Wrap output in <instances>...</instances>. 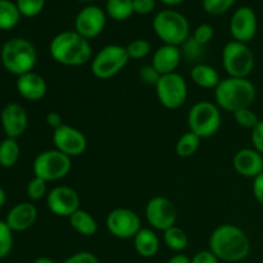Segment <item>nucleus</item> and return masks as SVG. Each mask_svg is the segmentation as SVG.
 I'll return each mask as SVG.
<instances>
[{"label": "nucleus", "instance_id": "10", "mask_svg": "<svg viewBox=\"0 0 263 263\" xmlns=\"http://www.w3.org/2000/svg\"><path fill=\"white\" fill-rule=\"evenodd\" d=\"M157 98L167 109H179L187 99V84L184 77L177 72L163 74L156 85Z\"/></svg>", "mask_w": 263, "mask_h": 263}, {"label": "nucleus", "instance_id": "21", "mask_svg": "<svg viewBox=\"0 0 263 263\" xmlns=\"http://www.w3.org/2000/svg\"><path fill=\"white\" fill-rule=\"evenodd\" d=\"M181 59L182 54L180 46L163 44L154 51L153 58H152V66L163 76V74L176 72Z\"/></svg>", "mask_w": 263, "mask_h": 263}, {"label": "nucleus", "instance_id": "13", "mask_svg": "<svg viewBox=\"0 0 263 263\" xmlns=\"http://www.w3.org/2000/svg\"><path fill=\"white\" fill-rule=\"evenodd\" d=\"M107 17L105 10L98 5H86L74 18V31L90 41L102 35L107 25Z\"/></svg>", "mask_w": 263, "mask_h": 263}, {"label": "nucleus", "instance_id": "22", "mask_svg": "<svg viewBox=\"0 0 263 263\" xmlns=\"http://www.w3.org/2000/svg\"><path fill=\"white\" fill-rule=\"evenodd\" d=\"M134 248L136 253L143 258H152L159 251V238L153 229L141 228L139 233L134 236Z\"/></svg>", "mask_w": 263, "mask_h": 263}, {"label": "nucleus", "instance_id": "11", "mask_svg": "<svg viewBox=\"0 0 263 263\" xmlns=\"http://www.w3.org/2000/svg\"><path fill=\"white\" fill-rule=\"evenodd\" d=\"M105 226L109 234L121 240L134 239L141 226V218L135 211L130 208H115L108 213Z\"/></svg>", "mask_w": 263, "mask_h": 263}, {"label": "nucleus", "instance_id": "4", "mask_svg": "<svg viewBox=\"0 0 263 263\" xmlns=\"http://www.w3.org/2000/svg\"><path fill=\"white\" fill-rule=\"evenodd\" d=\"M0 59L3 67L18 77L33 71L37 63V51L27 39L12 37L3 44Z\"/></svg>", "mask_w": 263, "mask_h": 263}, {"label": "nucleus", "instance_id": "5", "mask_svg": "<svg viewBox=\"0 0 263 263\" xmlns=\"http://www.w3.org/2000/svg\"><path fill=\"white\" fill-rule=\"evenodd\" d=\"M153 31L163 44L181 46L190 37V23L179 10H159L153 18Z\"/></svg>", "mask_w": 263, "mask_h": 263}, {"label": "nucleus", "instance_id": "8", "mask_svg": "<svg viewBox=\"0 0 263 263\" xmlns=\"http://www.w3.org/2000/svg\"><path fill=\"white\" fill-rule=\"evenodd\" d=\"M130 62L126 46L110 44L100 49L91 59V72L97 79L108 80L120 73Z\"/></svg>", "mask_w": 263, "mask_h": 263}, {"label": "nucleus", "instance_id": "19", "mask_svg": "<svg viewBox=\"0 0 263 263\" xmlns=\"http://www.w3.org/2000/svg\"><path fill=\"white\" fill-rule=\"evenodd\" d=\"M37 220V208L31 202H22L13 205L7 213L5 222L13 233H21L32 228Z\"/></svg>", "mask_w": 263, "mask_h": 263}, {"label": "nucleus", "instance_id": "46", "mask_svg": "<svg viewBox=\"0 0 263 263\" xmlns=\"http://www.w3.org/2000/svg\"><path fill=\"white\" fill-rule=\"evenodd\" d=\"M161 3H163L167 7H177V5L181 4L184 0H159Z\"/></svg>", "mask_w": 263, "mask_h": 263}, {"label": "nucleus", "instance_id": "44", "mask_svg": "<svg viewBox=\"0 0 263 263\" xmlns=\"http://www.w3.org/2000/svg\"><path fill=\"white\" fill-rule=\"evenodd\" d=\"M45 122L54 131L63 125V118H62V116L58 112H49L45 117Z\"/></svg>", "mask_w": 263, "mask_h": 263}, {"label": "nucleus", "instance_id": "17", "mask_svg": "<svg viewBox=\"0 0 263 263\" xmlns=\"http://www.w3.org/2000/svg\"><path fill=\"white\" fill-rule=\"evenodd\" d=\"M0 122L7 138L18 139L28 127L27 110L20 103H8L0 113Z\"/></svg>", "mask_w": 263, "mask_h": 263}, {"label": "nucleus", "instance_id": "2", "mask_svg": "<svg viewBox=\"0 0 263 263\" xmlns=\"http://www.w3.org/2000/svg\"><path fill=\"white\" fill-rule=\"evenodd\" d=\"M49 53L54 62L66 67H80L91 61L90 41L76 31H62L51 39Z\"/></svg>", "mask_w": 263, "mask_h": 263}, {"label": "nucleus", "instance_id": "38", "mask_svg": "<svg viewBox=\"0 0 263 263\" xmlns=\"http://www.w3.org/2000/svg\"><path fill=\"white\" fill-rule=\"evenodd\" d=\"M161 76L162 74L159 73L152 64L141 67L140 71H139V79H140L145 85H149V86L156 87V85L158 84Z\"/></svg>", "mask_w": 263, "mask_h": 263}, {"label": "nucleus", "instance_id": "24", "mask_svg": "<svg viewBox=\"0 0 263 263\" xmlns=\"http://www.w3.org/2000/svg\"><path fill=\"white\" fill-rule=\"evenodd\" d=\"M68 220L71 228L82 236H94L99 229L94 216L82 208L77 210Z\"/></svg>", "mask_w": 263, "mask_h": 263}, {"label": "nucleus", "instance_id": "36", "mask_svg": "<svg viewBox=\"0 0 263 263\" xmlns=\"http://www.w3.org/2000/svg\"><path fill=\"white\" fill-rule=\"evenodd\" d=\"M13 249V231L7 222L0 220V259L9 256Z\"/></svg>", "mask_w": 263, "mask_h": 263}, {"label": "nucleus", "instance_id": "7", "mask_svg": "<svg viewBox=\"0 0 263 263\" xmlns=\"http://www.w3.org/2000/svg\"><path fill=\"white\" fill-rule=\"evenodd\" d=\"M222 67L230 77L248 79L254 69L256 58L248 44L231 40L222 48Z\"/></svg>", "mask_w": 263, "mask_h": 263}, {"label": "nucleus", "instance_id": "1", "mask_svg": "<svg viewBox=\"0 0 263 263\" xmlns=\"http://www.w3.org/2000/svg\"><path fill=\"white\" fill-rule=\"evenodd\" d=\"M210 251L220 261L240 262L251 253V240L243 229L225 223L216 228L211 234Z\"/></svg>", "mask_w": 263, "mask_h": 263}, {"label": "nucleus", "instance_id": "47", "mask_svg": "<svg viewBox=\"0 0 263 263\" xmlns=\"http://www.w3.org/2000/svg\"><path fill=\"white\" fill-rule=\"evenodd\" d=\"M5 202H7V193H5V190L0 186V210L4 207Z\"/></svg>", "mask_w": 263, "mask_h": 263}, {"label": "nucleus", "instance_id": "42", "mask_svg": "<svg viewBox=\"0 0 263 263\" xmlns=\"http://www.w3.org/2000/svg\"><path fill=\"white\" fill-rule=\"evenodd\" d=\"M192 263H220V259L208 249V251H200L195 253L192 258Z\"/></svg>", "mask_w": 263, "mask_h": 263}, {"label": "nucleus", "instance_id": "15", "mask_svg": "<svg viewBox=\"0 0 263 263\" xmlns=\"http://www.w3.org/2000/svg\"><path fill=\"white\" fill-rule=\"evenodd\" d=\"M53 144L57 151L62 152L69 158L84 154L87 149V139L79 128L69 125H62L53 131Z\"/></svg>", "mask_w": 263, "mask_h": 263}, {"label": "nucleus", "instance_id": "6", "mask_svg": "<svg viewBox=\"0 0 263 263\" xmlns=\"http://www.w3.org/2000/svg\"><path fill=\"white\" fill-rule=\"evenodd\" d=\"M222 117L221 110L216 103L208 100H199L190 108L187 113L189 131L203 138H211L220 130Z\"/></svg>", "mask_w": 263, "mask_h": 263}, {"label": "nucleus", "instance_id": "29", "mask_svg": "<svg viewBox=\"0 0 263 263\" xmlns=\"http://www.w3.org/2000/svg\"><path fill=\"white\" fill-rule=\"evenodd\" d=\"M200 140L202 139L198 135H195L192 131H187L184 135L180 136V139L177 140L176 146V153L177 156L181 157V158H187V157L194 156L198 152L200 146Z\"/></svg>", "mask_w": 263, "mask_h": 263}, {"label": "nucleus", "instance_id": "18", "mask_svg": "<svg viewBox=\"0 0 263 263\" xmlns=\"http://www.w3.org/2000/svg\"><path fill=\"white\" fill-rule=\"evenodd\" d=\"M233 167L240 176L256 179L263 172V156L253 148H243L234 156Z\"/></svg>", "mask_w": 263, "mask_h": 263}, {"label": "nucleus", "instance_id": "27", "mask_svg": "<svg viewBox=\"0 0 263 263\" xmlns=\"http://www.w3.org/2000/svg\"><path fill=\"white\" fill-rule=\"evenodd\" d=\"M21 17L15 2L0 0V31L13 30L20 23Z\"/></svg>", "mask_w": 263, "mask_h": 263}, {"label": "nucleus", "instance_id": "41", "mask_svg": "<svg viewBox=\"0 0 263 263\" xmlns=\"http://www.w3.org/2000/svg\"><path fill=\"white\" fill-rule=\"evenodd\" d=\"M251 141L253 149L263 156V120L257 123L253 130H251Z\"/></svg>", "mask_w": 263, "mask_h": 263}, {"label": "nucleus", "instance_id": "20", "mask_svg": "<svg viewBox=\"0 0 263 263\" xmlns=\"http://www.w3.org/2000/svg\"><path fill=\"white\" fill-rule=\"evenodd\" d=\"M15 89L23 99L28 102H37L48 92V84L41 74L31 71L17 77Z\"/></svg>", "mask_w": 263, "mask_h": 263}, {"label": "nucleus", "instance_id": "32", "mask_svg": "<svg viewBox=\"0 0 263 263\" xmlns=\"http://www.w3.org/2000/svg\"><path fill=\"white\" fill-rule=\"evenodd\" d=\"M46 0H15L21 15L26 18L37 17L45 8Z\"/></svg>", "mask_w": 263, "mask_h": 263}, {"label": "nucleus", "instance_id": "14", "mask_svg": "<svg viewBox=\"0 0 263 263\" xmlns=\"http://www.w3.org/2000/svg\"><path fill=\"white\" fill-rule=\"evenodd\" d=\"M46 207L53 215L58 217L69 218L77 210H80L81 199L73 187L59 185L49 190L46 195Z\"/></svg>", "mask_w": 263, "mask_h": 263}, {"label": "nucleus", "instance_id": "48", "mask_svg": "<svg viewBox=\"0 0 263 263\" xmlns=\"http://www.w3.org/2000/svg\"><path fill=\"white\" fill-rule=\"evenodd\" d=\"M32 263H57V262L54 261V259L49 258V257H39V258H36Z\"/></svg>", "mask_w": 263, "mask_h": 263}, {"label": "nucleus", "instance_id": "43", "mask_svg": "<svg viewBox=\"0 0 263 263\" xmlns=\"http://www.w3.org/2000/svg\"><path fill=\"white\" fill-rule=\"evenodd\" d=\"M252 190H253L254 199L263 207V172L261 175H258L256 179H253Z\"/></svg>", "mask_w": 263, "mask_h": 263}, {"label": "nucleus", "instance_id": "9", "mask_svg": "<svg viewBox=\"0 0 263 263\" xmlns=\"http://www.w3.org/2000/svg\"><path fill=\"white\" fill-rule=\"evenodd\" d=\"M72 168V158L62 152L54 149L41 152L33 159L32 170L36 177L46 182L58 181L64 179Z\"/></svg>", "mask_w": 263, "mask_h": 263}, {"label": "nucleus", "instance_id": "34", "mask_svg": "<svg viewBox=\"0 0 263 263\" xmlns=\"http://www.w3.org/2000/svg\"><path fill=\"white\" fill-rule=\"evenodd\" d=\"M233 115H234V120H235V122L238 123L240 127L248 128V130H253V128L257 126V123L261 121L258 118V116H257V113L254 112L251 107L236 110V112L233 113Z\"/></svg>", "mask_w": 263, "mask_h": 263}, {"label": "nucleus", "instance_id": "12", "mask_svg": "<svg viewBox=\"0 0 263 263\" xmlns=\"http://www.w3.org/2000/svg\"><path fill=\"white\" fill-rule=\"evenodd\" d=\"M145 218L153 230L166 231L176 225L177 210L168 198L154 197L146 204Z\"/></svg>", "mask_w": 263, "mask_h": 263}, {"label": "nucleus", "instance_id": "40", "mask_svg": "<svg viewBox=\"0 0 263 263\" xmlns=\"http://www.w3.org/2000/svg\"><path fill=\"white\" fill-rule=\"evenodd\" d=\"M63 263H99V259L91 252L82 251L69 256L68 258L64 259Z\"/></svg>", "mask_w": 263, "mask_h": 263}, {"label": "nucleus", "instance_id": "25", "mask_svg": "<svg viewBox=\"0 0 263 263\" xmlns=\"http://www.w3.org/2000/svg\"><path fill=\"white\" fill-rule=\"evenodd\" d=\"M21 156V148L17 139L5 138L0 141V166L12 168L17 164Z\"/></svg>", "mask_w": 263, "mask_h": 263}, {"label": "nucleus", "instance_id": "33", "mask_svg": "<svg viewBox=\"0 0 263 263\" xmlns=\"http://www.w3.org/2000/svg\"><path fill=\"white\" fill-rule=\"evenodd\" d=\"M126 50H127L130 59L140 61V59H144L151 54L152 45L145 39H135L126 45Z\"/></svg>", "mask_w": 263, "mask_h": 263}, {"label": "nucleus", "instance_id": "26", "mask_svg": "<svg viewBox=\"0 0 263 263\" xmlns=\"http://www.w3.org/2000/svg\"><path fill=\"white\" fill-rule=\"evenodd\" d=\"M104 10L108 17L116 22L127 21L135 14L133 0H107Z\"/></svg>", "mask_w": 263, "mask_h": 263}, {"label": "nucleus", "instance_id": "49", "mask_svg": "<svg viewBox=\"0 0 263 263\" xmlns=\"http://www.w3.org/2000/svg\"><path fill=\"white\" fill-rule=\"evenodd\" d=\"M76 2H80V3H92V2H95V0H76Z\"/></svg>", "mask_w": 263, "mask_h": 263}, {"label": "nucleus", "instance_id": "16", "mask_svg": "<svg viewBox=\"0 0 263 263\" xmlns=\"http://www.w3.org/2000/svg\"><path fill=\"white\" fill-rule=\"evenodd\" d=\"M257 15L256 12L251 7H240L231 15L230 30L231 37L235 41L248 44L256 37L257 35Z\"/></svg>", "mask_w": 263, "mask_h": 263}, {"label": "nucleus", "instance_id": "23", "mask_svg": "<svg viewBox=\"0 0 263 263\" xmlns=\"http://www.w3.org/2000/svg\"><path fill=\"white\" fill-rule=\"evenodd\" d=\"M190 79L197 86L202 89H213L218 86L221 82L220 73L215 67L205 63H197L190 69Z\"/></svg>", "mask_w": 263, "mask_h": 263}, {"label": "nucleus", "instance_id": "28", "mask_svg": "<svg viewBox=\"0 0 263 263\" xmlns=\"http://www.w3.org/2000/svg\"><path fill=\"white\" fill-rule=\"evenodd\" d=\"M163 241L168 249L176 253H181L187 248L189 244V238H187L186 233L182 230L179 226H172V228L167 229L163 231Z\"/></svg>", "mask_w": 263, "mask_h": 263}, {"label": "nucleus", "instance_id": "30", "mask_svg": "<svg viewBox=\"0 0 263 263\" xmlns=\"http://www.w3.org/2000/svg\"><path fill=\"white\" fill-rule=\"evenodd\" d=\"M48 193V182L36 176H33L28 181L27 187H26V194L31 202H39V200L44 199V198H46Z\"/></svg>", "mask_w": 263, "mask_h": 263}, {"label": "nucleus", "instance_id": "37", "mask_svg": "<svg viewBox=\"0 0 263 263\" xmlns=\"http://www.w3.org/2000/svg\"><path fill=\"white\" fill-rule=\"evenodd\" d=\"M213 36H215V28L210 23H202V25H199L194 30V33H193V39L204 46L212 41Z\"/></svg>", "mask_w": 263, "mask_h": 263}, {"label": "nucleus", "instance_id": "45", "mask_svg": "<svg viewBox=\"0 0 263 263\" xmlns=\"http://www.w3.org/2000/svg\"><path fill=\"white\" fill-rule=\"evenodd\" d=\"M167 263H192V258H189L186 254H184L181 252V253L174 254V256L167 261Z\"/></svg>", "mask_w": 263, "mask_h": 263}, {"label": "nucleus", "instance_id": "3", "mask_svg": "<svg viewBox=\"0 0 263 263\" xmlns=\"http://www.w3.org/2000/svg\"><path fill=\"white\" fill-rule=\"evenodd\" d=\"M256 99V86L248 79L226 77L215 89V102L220 109L235 113L249 108Z\"/></svg>", "mask_w": 263, "mask_h": 263}, {"label": "nucleus", "instance_id": "35", "mask_svg": "<svg viewBox=\"0 0 263 263\" xmlns=\"http://www.w3.org/2000/svg\"><path fill=\"white\" fill-rule=\"evenodd\" d=\"M236 0H202L203 9L210 15H221L229 12Z\"/></svg>", "mask_w": 263, "mask_h": 263}, {"label": "nucleus", "instance_id": "31", "mask_svg": "<svg viewBox=\"0 0 263 263\" xmlns=\"http://www.w3.org/2000/svg\"><path fill=\"white\" fill-rule=\"evenodd\" d=\"M181 54L184 58H186L187 61L192 62H199L202 61V58L205 54V46L199 44L198 41H195L193 39V36H190L181 46Z\"/></svg>", "mask_w": 263, "mask_h": 263}, {"label": "nucleus", "instance_id": "39", "mask_svg": "<svg viewBox=\"0 0 263 263\" xmlns=\"http://www.w3.org/2000/svg\"><path fill=\"white\" fill-rule=\"evenodd\" d=\"M134 13L139 15H148L156 9V0H133Z\"/></svg>", "mask_w": 263, "mask_h": 263}]
</instances>
